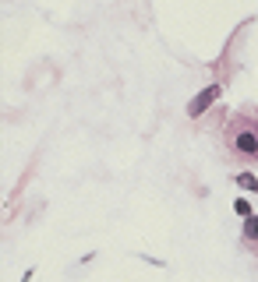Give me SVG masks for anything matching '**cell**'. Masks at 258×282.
I'll return each instance as SVG.
<instances>
[{
    "instance_id": "1",
    "label": "cell",
    "mask_w": 258,
    "mask_h": 282,
    "mask_svg": "<svg viewBox=\"0 0 258 282\" xmlns=\"http://www.w3.org/2000/svg\"><path fill=\"white\" fill-rule=\"evenodd\" d=\"M216 99H219V85H209V89H205V92H202L198 99H191L188 113H191V116H198V113H205V106H212Z\"/></svg>"
},
{
    "instance_id": "2",
    "label": "cell",
    "mask_w": 258,
    "mask_h": 282,
    "mask_svg": "<svg viewBox=\"0 0 258 282\" xmlns=\"http://www.w3.org/2000/svg\"><path fill=\"white\" fill-rule=\"evenodd\" d=\"M237 148H241V152H255V148H258V138H255V134H241V138H237Z\"/></svg>"
},
{
    "instance_id": "3",
    "label": "cell",
    "mask_w": 258,
    "mask_h": 282,
    "mask_svg": "<svg viewBox=\"0 0 258 282\" xmlns=\"http://www.w3.org/2000/svg\"><path fill=\"white\" fill-rule=\"evenodd\" d=\"M237 184H241L244 190H258V180H255L251 173H241V177H237Z\"/></svg>"
},
{
    "instance_id": "4",
    "label": "cell",
    "mask_w": 258,
    "mask_h": 282,
    "mask_svg": "<svg viewBox=\"0 0 258 282\" xmlns=\"http://www.w3.org/2000/svg\"><path fill=\"white\" fill-rule=\"evenodd\" d=\"M234 208H237V215H244V219H251V205H248V201H244V197L237 201V205H234Z\"/></svg>"
},
{
    "instance_id": "5",
    "label": "cell",
    "mask_w": 258,
    "mask_h": 282,
    "mask_svg": "<svg viewBox=\"0 0 258 282\" xmlns=\"http://www.w3.org/2000/svg\"><path fill=\"white\" fill-rule=\"evenodd\" d=\"M244 233H248V236H255V240H258V219H248V226H244Z\"/></svg>"
}]
</instances>
